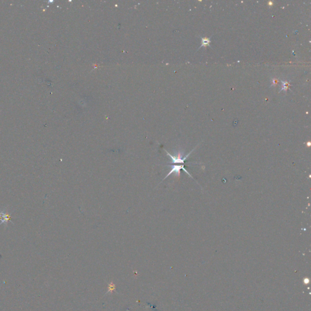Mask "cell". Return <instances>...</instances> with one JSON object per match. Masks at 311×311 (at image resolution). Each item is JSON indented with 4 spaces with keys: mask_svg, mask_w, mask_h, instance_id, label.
<instances>
[{
    "mask_svg": "<svg viewBox=\"0 0 311 311\" xmlns=\"http://www.w3.org/2000/svg\"><path fill=\"white\" fill-rule=\"evenodd\" d=\"M193 150H194L191 151V152L190 153H189L187 155H186L184 157H182L180 153H179V154H178L177 156H173L171 154L169 153L167 150H165V152L167 153V154L168 156H169L170 157V158L171 159V161H172L171 163H182L183 164L184 163V161L187 159V158L189 156V155H190V154L192 152H193Z\"/></svg>",
    "mask_w": 311,
    "mask_h": 311,
    "instance_id": "6da1fadb",
    "label": "cell"
},
{
    "mask_svg": "<svg viewBox=\"0 0 311 311\" xmlns=\"http://www.w3.org/2000/svg\"><path fill=\"white\" fill-rule=\"evenodd\" d=\"M170 166L171 167V171L170 172H169L167 174V175L165 176V177L163 180L165 179L166 178L168 177V176H169L173 173H176V175H179L180 170H181V169H182V170H184L187 174V175H189L191 177H192V176L190 175V174L188 171H187L186 170V169L184 168L185 167H184V165H170ZM192 178H193V177H192Z\"/></svg>",
    "mask_w": 311,
    "mask_h": 311,
    "instance_id": "7a4b0ae2",
    "label": "cell"
},
{
    "mask_svg": "<svg viewBox=\"0 0 311 311\" xmlns=\"http://www.w3.org/2000/svg\"><path fill=\"white\" fill-rule=\"evenodd\" d=\"M11 213H9L8 212H4V211L2 212V215L1 218V222H0V224H4L6 226L7 225L8 222L11 220Z\"/></svg>",
    "mask_w": 311,
    "mask_h": 311,
    "instance_id": "3957f363",
    "label": "cell"
},
{
    "mask_svg": "<svg viewBox=\"0 0 311 311\" xmlns=\"http://www.w3.org/2000/svg\"><path fill=\"white\" fill-rule=\"evenodd\" d=\"M202 41H203L202 45H204H204H205V44H208V43H209V42H210V41H208L207 39H204H204H202Z\"/></svg>",
    "mask_w": 311,
    "mask_h": 311,
    "instance_id": "277c9868",
    "label": "cell"
},
{
    "mask_svg": "<svg viewBox=\"0 0 311 311\" xmlns=\"http://www.w3.org/2000/svg\"><path fill=\"white\" fill-rule=\"evenodd\" d=\"M2 212L3 211H1V210H0V220H1V215H2Z\"/></svg>",
    "mask_w": 311,
    "mask_h": 311,
    "instance_id": "5b68a950",
    "label": "cell"
}]
</instances>
